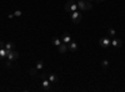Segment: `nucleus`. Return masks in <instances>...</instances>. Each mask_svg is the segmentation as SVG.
<instances>
[{
    "mask_svg": "<svg viewBox=\"0 0 125 92\" xmlns=\"http://www.w3.org/2000/svg\"><path fill=\"white\" fill-rule=\"evenodd\" d=\"M89 1H91V3H94V1H96V0H89Z\"/></svg>",
    "mask_w": 125,
    "mask_h": 92,
    "instance_id": "nucleus-22",
    "label": "nucleus"
},
{
    "mask_svg": "<svg viewBox=\"0 0 125 92\" xmlns=\"http://www.w3.org/2000/svg\"><path fill=\"white\" fill-rule=\"evenodd\" d=\"M99 1H101V3H104V1H105V0H99Z\"/></svg>",
    "mask_w": 125,
    "mask_h": 92,
    "instance_id": "nucleus-23",
    "label": "nucleus"
},
{
    "mask_svg": "<svg viewBox=\"0 0 125 92\" xmlns=\"http://www.w3.org/2000/svg\"><path fill=\"white\" fill-rule=\"evenodd\" d=\"M61 41L64 42V44H69V42L71 41V37H70V35H69L68 33H65L64 35H62V39H61Z\"/></svg>",
    "mask_w": 125,
    "mask_h": 92,
    "instance_id": "nucleus-11",
    "label": "nucleus"
},
{
    "mask_svg": "<svg viewBox=\"0 0 125 92\" xmlns=\"http://www.w3.org/2000/svg\"><path fill=\"white\" fill-rule=\"evenodd\" d=\"M29 74L31 75V76H36L38 75V68L35 67V68H30L29 70Z\"/></svg>",
    "mask_w": 125,
    "mask_h": 92,
    "instance_id": "nucleus-16",
    "label": "nucleus"
},
{
    "mask_svg": "<svg viewBox=\"0 0 125 92\" xmlns=\"http://www.w3.org/2000/svg\"><path fill=\"white\" fill-rule=\"evenodd\" d=\"M78 9L81 11H85V10H91L93 9V3L89 0H79L78 1Z\"/></svg>",
    "mask_w": 125,
    "mask_h": 92,
    "instance_id": "nucleus-1",
    "label": "nucleus"
},
{
    "mask_svg": "<svg viewBox=\"0 0 125 92\" xmlns=\"http://www.w3.org/2000/svg\"><path fill=\"white\" fill-rule=\"evenodd\" d=\"M46 77H48V80L50 81L51 84H56L58 81H59V77H58L55 74H50V75H48Z\"/></svg>",
    "mask_w": 125,
    "mask_h": 92,
    "instance_id": "nucleus-9",
    "label": "nucleus"
},
{
    "mask_svg": "<svg viewBox=\"0 0 125 92\" xmlns=\"http://www.w3.org/2000/svg\"><path fill=\"white\" fill-rule=\"evenodd\" d=\"M99 45H100L101 47H104V49L110 47V46H111V39H109V37H101V39L99 40Z\"/></svg>",
    "mask_w": 125,
    "mask_h": 92,
    "instance_id": "nucleus-4",
    "label": "nucleus"
},
{
    "mask_svg": "<svg viewBox=\"0 0 125 92\" xmlns=\"http://www.w3.org/2000/svg\"><path fill=\"white\" fill-rule=\"evenodd\" d=\"M18 57H19V52H18V51H15V50H10V51H8V60L14 61V60H16Z\"/></svg>",
    "mask_w": 125,
    "mask_h": 92,
    "instance_id": "nucleus-6",
    "label": "nucleus"
},
{
    "mask_svg": "<svg viewBox=\"0 0 125 92\" xmlns=\"http://www.w3.org/2000/svg\"><path fill=\"white\" fill-rule=\"evenodd\" d=\"M111 46H114V47H123V40H120V39H114V37H113V40H111Z\"/></svg>",
    "mask_w": 125,
    "mask_h": 92,
    "instance_id": "nucleus-8",
    "label": "nucleus"
},
{
    "mask_svg": "<svg viewBox=\"0 0 125 92\" xmlns=\"http://www.w3.org/2000/svg\"><path fill=\"white\" fill-rule=\"evenodd\" d=\"M65 11L68 13H73V11H76L78 10V4L74 1V0H69V1L65 4Z\"/></svg>",
    "mask_w": 125,
    "mask_h": 92,
    "instance_id": "nucleus-2",
    "label": "nucleus"
},
{
    "mask_svg": "<svg viewBox=\"0 0 125 92\" xmlns=\"http://www.w3.org/2000/svg\"><path fill=\"white\" fill-rule=\"evenodd\" d=\"M21 15H23V13L20 11V10H15V11H14V16H18L19 17V16H21Z\"/></svg>",
    "mask_w": 125,
    "mask_h": 92,
    "instance_id": "nucleus-19",
    "label": "nucleus"
},
{
    "mask_svg": "<svg viewBox=\"0 0 125 92\" xmlns=\"http://www.w3.org/2000/svg\"><path fill=\"white\" fill-rule=\"evenodd\" d=\"M35 67H36L38 70H41V68L44 67V62H43V61H41V60H40V61H38V62H36V66H35Z\"/></svg>",
    "mask_w": 125,
    "mask_h": 92,
    "instance_id": "nucleus-18",
    "label": "nucleus"
},
{
    "mask_svg": "<svg viewBox=\"0 0 125 92\" xmlns=\"http://www.w3.org/2000/svg\"><path fill=\"white\" fill-rule=\"evenodd\" d=\"M68 50L71 51V52H76V51H78V44L71 40V41L68 44Z\"/></svg>",
    "mask_w": 125,
    "mask_h": 92,
    "instance_id": "nucleus-7",
    "label": "nucleus"
},
{
    "mask_svg": "<svg viewBox=\"0 0 125 92\" xmlns=\"http://www.w3.org/2000/svg\"><path fill=\"white\" fill-rule=\"evenodd\" d=\"M6 66H8V67L11 66V60H8V61H6Z\"/></svg>",
    "mask_w": 125,
    "mask_h": 92,
    "instance_id": "nucleus-21",
    "label": "nucleus"
},
{
    "mask_svg": "<svg viewBox=\"0 0 125 92\" xmlns=\"http://www.w3.org/2000/svg\"><path fill=\"white\" fill-rule=\"evenodd\" d=\"M53 85L50 82V81L48 80V77L45 76V77H43V84H41V86H43V90L44 91H50V86Z\"/></svg>",
    "mask_w": 125,
    "mask_h": 92,
    "instance_id": "nucleus-5",
    "label": "nucleus"
},
{
    "mask_svg": "<svg viewBox=\"0 0 125 92\" xmlns=\"http://www.w3.org/2000/svg\"><path fill=\"white\" fill-rule=\"evenodd\" d=\"M0 49H5V42L0 40Z\"/></svg>",
    "mask_w": 125,
    "mask_h": 92,
    "instance_id": "nucleus-20",
    "label": "nucleus"
},
{
    "mask_svg": "<svg viewBox=\"0 0 125 92\" xmlns=\"http://www.w3.org/2000/svg\"><path fill=\"white\" fill-rule=\"evenodd\" d=\"M61 39H59V37H53L51 39V44H53L54 46H60L61 45Z\"/></svg>",
    "mask_w": 125,
    "mask_h": 92,
    "instance_id": "nucleus-12",
    "label": "nucleus"
},
{
    "mask_svg": "<svg viewBox=\"0 0 125 92\" xmlns=\"http://www.w3.org/2000/svg\"><path fill=\"white\" fill-rule=\"evenodd\" d=\"M5 49H6L8 51L14 50V49H15V44H14V42H5Z\"/></svg>",
    "mask_w": 125,
    "mask_h": 92,
    "instance_id": "nucleus-14",
    "label": "nucleus"
},
{
    "mask_svg": "<svg viewBox=\"0 0 125 92\" xmlns=\"http://www.w3.org/2000/svg\"><path fill=\"white\" fill-rule=\"evenodd\" d=\"M108 35H109V36H113V37H114V36L116 35V31H115V30H114V29H111V27H110V29L108 30Z\"/></svg>",
    "mask_w": 125,
    "mask_h": 92,
    "instance_id": "nucleus-17",
    "label": "nucleus"
},
{
    "mask_svg": "<svg viewBox=\"0 0 125 92\" xmlns=\"http://www.w3.org/2000/svg\"><path fill=\"white\" fill-rule=\"evenodd\" d=\"M58 50H59V52H60V54H65L66 51H68V44L61 42V45L58 46Z\"/></svg>",
    "mask_w": 125,
    "mask_h": 92,
    "instance_id": "nucleus-10",
    "label": "nucleus"
},
{
    "mask_svg": "<svg viewBox=\"0 0 125 92\" xmlns=\"http://www.w3.org/2000/svg\"><path fill=\"white\" fill-rule=\"evenodd\" d=\"M70 19L73 20V23L74 24H79L80 21H81V13L80 11H73V13H70Z\"/></svg>",
    "mask_w": 125,
    "mask_h": 92,
    "instance_id": "nucleus-3",
    "label": "nucleus"
},
{
    "mask_svg": "<svg viewBox=\"0 0 125 92\" xmlns=\"http://www.w3.org/2000/svg\"><path fill=\"white\" fill-rule=\"evenodd\" d=\"M108 66H109V60H106V59L103 60L101 61V67L103 68H108Z\"/></svg>",
    "mask_w": 125,
    "mask_h": 92,
    "instance_id": "nucleus-15",
    "label": "nucleus"
},
{
    "mask_svg": "<svg viewBox=\"0 0 125 92\" xmlns=\"http://www.w3.org/2000/svg\"><path fill=\"white\" fill-rule=\"evenodd\" d=\"M8 57V50L6 49H0V60H4Z\"/></svg>",
    "mask_w": 125,
    "mask_h": 92,
    "instance_id": "nucleus-13",
    "label": "nucleus"
}]
</instances>
